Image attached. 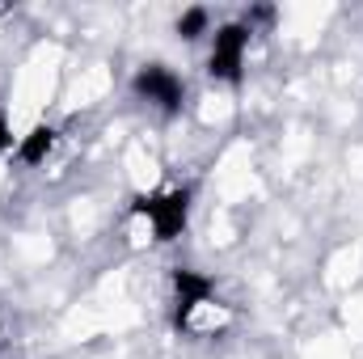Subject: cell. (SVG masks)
<instances>
[{"mask_svg":"<svg viewBox=\"0 0 363 359\" xmlns=\"http://www.w3.org/2000/svg\"><path fill=\"white\" fill-rule=\"evenodd\" d=\"M245 51H250V26L245 21H228L211 34V51H207V77L220 85H237L245 72Z\"/></svg>","mask_w":363,"mask_h":359,"instance_id":"cell-1","label":"cell"},{"mask_svg":"<svg viewBox=\"0 0 363 359\" xmlns=\"http://www.w3.org/2000/svg\"><path fill=\"white\" fill-rule=\"evenodd\" d=\"M135 216L148 220L157 241H174L190 224V190H161V194H140Z\"/></svg>","mask_w":363,"mask_h":359,"instance_id":"cell-2","label":"cell"},{"mask_svg":"<svg viewBox=\"0 0 363 359\" xmlns=\"http://www.w3.org/2000/svg\"><path fill=\"white\" fill-rule=\"evenodd\" d=\"M131 93L148 106H157L161 114H178L182 110V97H186V85L174 68L165 64H144L135 77H131Z\"/></svg>","mask_w":363,"mask_h":359,"instance_id":"cell-3","label":"cell"},{"mask_svg":"<svg viewBox=\"0 0 363 359\" xmlns=\"http://www.w3.org/2000/svg\"><path fill=\"white\" fill-rule=\"evenodd\" d=\"M211 304H216V283L203 270H190V267L174 270V326L178 330H190L194 317L203 309H211Z\"/></svg>","mask_w":363,"mask_h":359,"instance_id":"cell-4","label":"cell"},{"mask_svg":"<svg viewBox=\"0 0 363 359\" xmlns=\"http://www.w3.org/2000/svg\"><path fill=\"white\" fill-rule=\"evenodd\" d=\"M55 144H60V131H55L51 123H34V127L17 140V157H21L26 165H43V161L55 153Z\"/></svg>","mask_w":363,"mask_h":359,"instance_id":"cell-5","label":"cell"},{"mask_svg":"<svg viewBox=\"0 0 363 359\" xmlns=\"http://www.w3.org/2000/svg\"><path fill=\"white\" fill-rule=\"evenodd\" d=\"M207 26H211L207 9H186V13L178 17V38H186V43H199V38L207 34Z\"/></svg>","mask_w":363,"mask_h":359,"instance_id":"cell-6","label":"cell"},{"mask_svg":"<svg viewBox=\"0 0 363 359\" xmlns=\"http://www.w3.org/2000/svg\"><path fill=\"white\" fill-rule=\"evenodd\" d=\"M13 148V127H9V118L0 114V153H9Z\"/></svg>","mask_w":363,"mask_h":359,"instance_id":"cell-7","label":"cell"}]
</instances>
